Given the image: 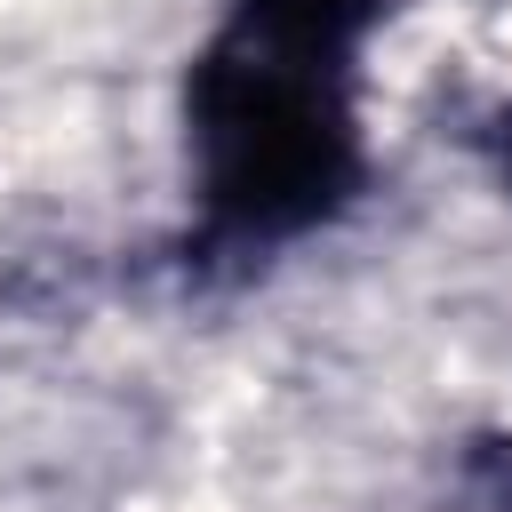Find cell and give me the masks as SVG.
<instances>
[{
	"instance_id": "obj_1",
	"label": "cell",
	"mask_w": 512,
	"mask_h": 512,
	"mask_svg": "<svg viewBox=\"0 0 512 512\" xmlns=\"http://www.w3.org/2000/svg\"><path fill=\"white\" fill-rule=\"evenodd\" d=\"M184 160L208 256H272L320 232L368 184L360 48L232 0L184 72Z\"/></svg>"
},
{
	"instance_id": "obj_2",
	"label": "cell",
	"mask_w": 512,
	"mask_h": 512,
	"mask_svg": "<svg viewBox=\"0 0 512 512\" xmlns=\"http://www.w3.org/2000/svg\"><path fill=\"white\" fill-rule=\"evenodd\" d=\"M248 8H264V16H288V24H312V32H328V40H368L376 24H384V8L392 0H248Z\"/></svg>"
},
{
	"instance_id": "obj_3",
	"label": "cell",
	"mask_w": 512,
	"mask_h": 512,
	"mask_svg": "<svg viewBox=\"0 0 512 512\" xmlns=\"http://www.w3.org/2000/svg\"><path fill=\"white\" fill-rule=\"evenodd\" d=\"M488 160H496V176H504V192H512V96H504L496 120H488Z\"/></svg>"
}]
</instances>
